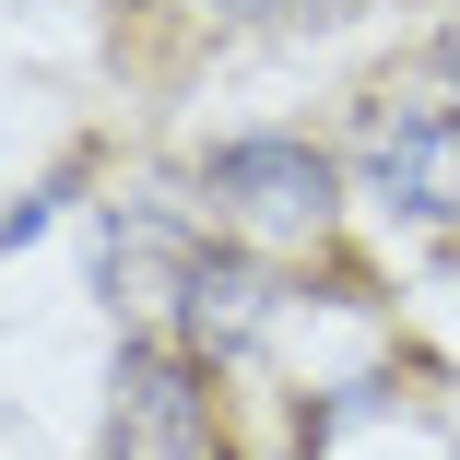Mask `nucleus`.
I'll return each mask as SVG.
<instances>
[{
    "instance_id": "2",
    "label": "nucleus",
    "mask_w": 460,
    "mask_h": 460,
    "mask_svg": "<svg viewBox=\"0 0 460 460\" xmlns=\"http://www.w3.org/2000/svg\"><path fill=\"white\" fill-rule=\"evenodd\" d=\"M201 190L225 201V225H236V236H319V225L342 213L331 154H319V142H271V130H260V142H225Z\"/></svg>"
},
{
    "instance_id": "4",
    "label": "nucleus",
    "mask_w": 460,
    "mask_h": 460,
    "mask_svg": "<svg viewBox=\"0 0 460 460\" xmlns=\"http://www.w3.org/2000/svg\"><path fill=\"white\" fill-rule=\"evenodd\" d=\"M177 331H190V354H201V366L248 354V342L271 331V271H260L248 248H201L190 296H177Z\"/></svg>"
},
{
    "instance_id": "1",
    "label": "nucleus",
    "mask_w": 460,
    "mask_h": 460,
    "mask_svg": "<svg viewBox=\"0 0 460 460\" xmlns=\"http://www.w3.org/2000/svg\"><path fill=\"white\" fill-rule=\"evenodd\" d=\"M107 460H236L201 354H165V342H130V354H119V390H107Z\"/></svg>"
},
{
    "instance_id": "3",
    "label": "nucleus",
    "mask_w": 460,
    "mask_h": 460,
    "mask_svg": "<svg viewBox=\"0 0 460 460\" xmlns=\"http://www.w3.org/2000/svg\"><path fill=\"white\" fill-rule=\"evenodd\" d=\"M366 177L378 201L425 236H460V107H413V119H366Z\"/></svg>"
},
{
    "instance_id": "5",
    "label": "nucleus",
    "mask_w": 460,
    "mask_h": 460,
    "mask_svg": "<svg viewBox=\"0 0 460 460\" xmlns=\"http://www.w3.org/2000/svg\"><path fill=\"white\" fill-rule=\"evenodd\" d=\"M190 271H201V236H190V225H165V213H142V201H119V213H107V296H119V307L177 319Z\"/></svg>"
},
{
    "instance_id": "6",
    "label": "nucleus",
    "mask_w": 460,
    "mask_h": 460,
    "mask_svg": "<svg viewBox=\"0 0 460 460\" xmlns=\"http://www.w3.org/2000/svg\"><path fill=\"white\" fill-rule=\"evenodd\" d=\"M213 13H307V0H213Z\"/></svg>"
}]
</instances>
